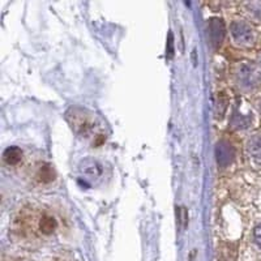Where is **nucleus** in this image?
Wrapping results in <instances>:
<instances>
[{
  "label": "nucleus",
  "mask_w": 261,
  "mask_h": 261,
  "mask_svg": "<svg viewBox=\"0 0 261 261\" xmlns=\"http://www.w3.org/2000/svg\"><path fill=\"white\" fill-rule=\"evenodd\" d=\"M60 227L57 216L43 206L25 205L12 221V232L22 241H38L53 237Z\"/></svg>",
  "instance_id": "f257e3e1"
},
{
  "label": "nucleus",
  "mask_w": 261,
  "mask_h": 261,
  "mask_svg": "<svg viewBox=\"0 0 261 261\" xmlns=\"http://www.w3.org/2000/svg\"><path fill=\"white\" fill-rule=\"evenodd\" d=\"M217 155H218V163H221L222 166H226L228 162H231L232 160V148L231 145H228L227 143H221L217 146Z\"/></svg>",
  "instance_id": "1a4fd4ad"
},
{
  "label": "nucleus",
  "mask_w": 261,
  "mask_h": 261,
  "mask_svg": "<svg viewBox=\"0 0 261 261\" xmlns=\"http://www.w3.org/2000/svg\"><path fill=\"white\" fill-rule=\"evenodd\" d=\"M209 34H211L213 45H221L223 36H225V28H223L222 21L218 20V18H212L211 25H209Z\"/></svg>",
  "instance_id": "0eeeda50"
},
{
  "label": "nucleus",
  "mask_w": 261,
  "mask_h": 261,
  "mask_svg": "<svg viewBox=\"0 0 261 261\" xmlns=\"http://www.w3.org/2000/svg\"><path fill=\"white\" fill-rule=\"evenodd\" d=\"M248 153L257 165H261V136H253L248 141Z\"/></svg>",
  "instance_id": "9d476101"
},
{
  "label": "nucleus",
  "mask_w": 261,
  "mask_h": 261,
  "mask_svg": "<svg viewBox=\"0 0 261 261\" xmlns=\"http://www.w3.org/2000/svg\"><path fill=\"white\" fill-rule=\"evenodd\" d=\"M258 68H260V73H261V57L258 58Z\"/></svg>",
  "instance_id": "f8f14e48"
},
{
  "label": "nucleus",
  "mask_w": 261,
  "mask_h": 261,
  "mask_svg": "<svg viewBox=\"0 0 261 261\" xmlns=\"http://www.w3.org/2000/svg\"><path fill=\"white\" fill-rule=\"evenodd\" d=\"M231 33L232 37L238 43H243V45H249L252 43L253 38V29L249 27L244 21H235L231 25Z\"/></svg>",
  "instance_id": "20e7f679"
},
{
  "label": "nucleus",
  "mask_w": 261,
  "mask_h": 261,
  "mask_svg": "<svg viewBox=\"0 0 261 261\" xmlns=\"http://www.w3.org/2000/svg\"><path fill=\"white\" fill-rule=\"evenodd\" d=\"M238 79H239V83L244 88H253L257 84V77H256L255 71L248 64L242 65L239 72H238Z\"/></svg>",
  "instance_id": "39448f33"
},
{
  "label": "nucleus",
  "mask_w": 261,
  "mask_h": 261,
  "mask_svg": "<svg viewBox=\"0 0 261 261\" xmlns=\"http://www.w3.org/2000/svg\"><path fill=\"white\" fill-rule=\"evenodd\" d=\"M253 239L257 243V246L261 247V223L256 226L255 230H253Z\"/></svg>",
  "instance_id": "9b49d317"
},
{
  "label": "nucleus",
  "mask_w": 261,
  "mask_h": 261,
  "mask_svg": "<svg viewBox=\"0 0 261 261\" xmlns=\"http://www.w3.org/2000/svg\"><path fill=\"white\" fill-rule=\"evenodd\" d=\"M67 119L72 129L80 136H88L95 128V118L92 113L80 107H72L67 111Z\"/></svg>",
  "instance_id": "f03ea898"
},
{
  "label": "nucleus",
  "mask_w": 261,
  "mask_h": 261,
  "mask_svg": "<svg viewBox=\"0 0 261 261\" xmlns=\"http://www.w3.org/2000/svg\"><path fill=\"white\" fill-rule=\"evenodd\" d=\"M80 170L86 180L92 181V183H98V181L103 179L105 166L101 162H98L95 160H90V158L85 160L81 163Z\"/></svg>",
  "instance_id": "7ed1b4c3"
},
{
  "label": "nucleus",
  "mask_w": 261,
  "mask_h": 261,
  "mask_svg": "<svg viewBox=\"0 0 261 261\" xmlns=\"http://www.w3.org/2000/svg\"><path fill=\"white\" fill-rule=\"evenodd\" d=\"M55 176H57L55 170H54L50 163H41L36 169V172H34V178L39 183H51L55 179Z\"/></svg>",
  "instance_id": "423d86ee"
},
{
  "label": "nucleus",
  "mask_w": 261,
  "mask_h": 261,
  "mask_svg": "<svg viewBox=\"0 0 261 261\" xmlns=\"http://www.w3.org/2000/svg\"><path fill=\"white\" fill-rule=\"evenodd\" d=\"M3 160L6 161V163H8L9 166H16L22 160V150L17 146H9L4 150Z\"/></svg>",
  "instance_id": "6e6552de"
}]
</instances>
